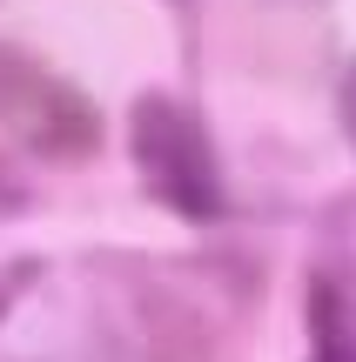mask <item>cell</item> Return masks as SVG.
Returning a JSON list of instances; mask_svg holds the SVG:
<instances>
[{
    "mask_svg": "<svg viewBox=\"0 0 356 362\" xmlns=\"http://www.w3.org/2000/svg\"><path fill=\"white\" fill-rule=\"evenodd\" d=\"M309 302H316V315H309V329H316V362H356V342L343 329V309H336V288L316 282Z\"/></svg>",
    "mask_w": 356,
    "mask_h": 362,
    "instance_id": "277c9868",
    "label": "cell"
},
{
    "mask_svg": "<svg viewBox=\"0 0 356 362\" xmlns=\"http://www.w3.org/2000/svg\"><path fill=\"white\" fill-rule=\"evenodd\" d=\"M343 128L356 134V74H350V88H343Z\"/></svg>",
    "mask_w": 356,
    "mask_h": 362,
    "instance_id": "5b68a950",
    "label": "cell"
},
{
    "mask_svg": "<svg viewBox=\"0 0 356 362\" xmlns=\"http://www.w3.org/2000/svg\"><path fill=\"white\" fill-rule=\"evenodd\" d=\"M128 155L161 208H175L188 221H222L229 188H222V168H215L209 128H202L195 107H182L175 94H142L128 107Z\"/></svg>",
    "mask_w": 356,
    "mask_h": 362,
    "instance_id": "7a4b0ae2",
    "label": "cell"
},
{
    "mask_svg": "<svg viewBox=\"0 0 356 362\" xmlns=\"http://www.w3.org/2000/svg\"><path fill=\"white\" fill-rule=\"evenodd\" d=\"M0 128L40 161L101 155V107L13 40H0Z\"/></svg>",
    "mask_w": 356,
    "mask_h": 362,
    "instance_id": "3957f363",
    "label": "cell"
},
{
    "mask_svg": "<svg viewBox=\"0 0 356 362\" xmlns=\"http://www.w3.org/2000/svg\"><path fill=\"white\" fill-rule=\"evenodd\" d=\"M101 309H94V349L101 362H209L215 322L182 282L161 269L108 262L101 269Z\"/></svg>",
    "mask_w": 356,
    "mask_h": 362,
    "instance_id": "6da1fadb",
    "label": "cell"
}]
</instances>
